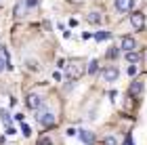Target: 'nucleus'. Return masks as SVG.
<instances>
[{
    "mask_svg": "<svg viewBox=\"0 0 147 145\" xmlns=\"http://www.w3.org/2000/svg\"><path fill=\"white\" fill-rule=\"evenodd\" d=\"M132 4H135V0H116V9L120 13H126L132 9Z\"/></svg>",
    "mask_w": 147,
    "mask_h": 145,
    "instance_id": "nucleus-7",
    "label": "nucleus"
},
{
    "mask_svg": "<svg viewBox=\"0 0 147 145\" xmlns=\"http://www.w3.org/2000/svg\"><path fill=\"white\" fill-rule=\"evenodd\" d=\"M4 67H9V61H6V59L0 55V71H4Z\"/></svg>",
    "mask_w": 147,
    "mask_h": 145,
    "instance_id": "nucleus-16",
    "label": "nucleus"
},
{
    "mask_svg": "<svg viewBox=\"0 0 147 145\" xmlns=\"http://www.w3.org/2000/svg\"><path fill=\"white\" fill-rule=\"evenodd\" d=\"M25 103H28V107H32V109H40L44 101H42V97H40V95L30 93V95H28V99H25Z\"/></svg>",
    "mask_w": 147,
    "mask_h": 145,
    "instance_id": "nucleus-3",
    "label": "nucleus"
},
{
    "mask_svg": "<svg viewBox=\"0 0 147 145\" xmlns=\"http://www.w3.org/2000/svg\"><path fill=\"white\" fill-rule=\"evenodd\" d=\"M105 38H109L107 32H101V34H97V40H105Z\"/></svg>",
    "mask_w": 147,
    "mask_h": 145,
    "instance_id": "nucleus-19",
    "label": "nucleus"
},
{
    "mask_svg": "<svg viewBox=\"0 0 147 145\" xmlns=\"http://www.w3.org/2000/svg\"><path fill=\"white\" fill-rule=\"evenodd\" d=\"M84 71H88V67H84V61H80V59H76L67 65V76L74 78V80H80L84 76Z\"/></svg>",
    "mask_w": 147,
    "mask_h": 145,
    "instance_id": "nucleus-2",
    "label": "nucleus"
},
{
    "mask_svg": "<svg viewBox=\"0 0 147 145\" xmlns=\"http://www.w3.org/2000/svg\"><path fill=\"white\" fill-rule=\"evenodd\" d=\"M143 88H145V86H143V82H132V84H130V95H135V97H137V95H141V93H143Z\"/></svg>",
    "mask_w": 147,
    "mask_h": 145,
    "instance_id": "nucleus-10",
    "label": "nucleus"
},
{
    "mask_svg": "<svg viewBox=\"0 0 147 145\" xmlns=\"http://www.w3.org/2000/svg\"><path fill=\"white\" fill-rule=\"evenodd\" d=\"M105 145H118V141H116V137H113V135H109V137H105Z\"/></svg>",
    "mask_w": 147,
    "mask_h": 145,
    "instance_id": "nucleus-15",
    "label": "nucleus"
},
{
    "mask_svg": "<svg viewBox=\"0 0 147 145\" xmlns=\"http://www.w3.org/2000/svg\"><path fill=\"white\" fill-rule=\"evenodd\" d=\"M21 133H23L25 137H30V135H32V130H30V126H28V124H21Z\"/></svg>",
    "mask_w": 147,
    "mask_h": 145,
    "instance_id": "nucleus-17",
    "label": "nucleus"
},
{
    "mask_svg": "<svg viewBox=\"0 0 147 145\" xmlns=\"http://www.w3.org/2000/svg\"><path fill=\"white\" fill-rule=\"evenodd\" d=\"M86 19H88L90 23H101V21H103V17H101V13H99V11L88 13V17H86Z\"/></svg>",
    "mask_w": 147,
    "mask_h": 145,
    "instance_id": "nucleus-11",
    "label": "nucleus"
},
{
    "mask_svg": "<svg viewBox=\"0 0 147 145\" xmlns=\"http://www.w3.org/2000/svg\"><path fill=\"white\" fill-rule=\"evenodd\" d=\"M86 67H88V74H97V69H99V61H97V59H92V61L86 65Z\"/></svg>",
    "mask_w": 147,
    "mask_h": 145,
    "instance_id": "nucleus-14",
    "label": "nucleus"
},
{
    "mask_svg": "<svg viewBox=\"0 0 147 145\" xmlns=\"http://www.w3.org/2000/svg\"><path fill=\"white\" fill-rule=\"evenodd\" d=\"M67 135H69V137H74V135H80V130H76V128H67Z\"/></svg>",
    "mask_w": 147,
    "mask_h": 145,
    "instance_id": "nucleus-21",
    "label": "nucleus"
},
{
    "mask_svg": "<svg viewBox=\"0 0 147 145\" xmlns=\"http://www.w3.org/2000/svg\"><path fill=\"white\" fill-rule=\"evenodd\" d=\"M118 76H120V71H118L116 67H105V69H103V74H101L103 82H116V80H118Z\"/></svg>",
    "mask_w": 147,
    "mask_h": 145,
    "instance_id": "nucleus-4",
    "label": "nucleus"
},
{
    "mask_svg": "<svg viewBox=\"0 0 147 145\" xmlns=\"http://www.w3.org/2000/svg\"><path fill=\"white\" fill-rule=\"evenodd\" d=\"M80 139L86 145H92L95 143V133H90V130H80Z\"/></svg>",
    "mask_w": 147,
    "mask_h": 145,
    "instance_id": "nucleus-8",
    "label": "nucleus"
},
{
    "mask_svg": "<svg viewBox=\"0 0 147 145\" xmlns=\"http://www.w3.org/2000/svg\"><path fill=\"white\" fill-rule=\"evenodd\" d=\"M130 23H132V28H135V30H143L145 15H143V13H132V15H130Z\"/></svg>",
    "mask_w": 147,
    "mask_h": 145,
    "instance_id": "nucleus-5",
    "label": "nucleus"
},
{
    "mask_svg": "<svg viewBox=\"0 0 147 145\" xmlns=\"http://www.w3.org/2000/svg\"><path fill=\"white\" fill-rule=\"evenodd\" d=\"M126 145H135V143H132V139H130V137H126Z\"/></svg>",
    "mask_w": 147,
    "mask_h": 145,
    "instance_id": "nucleus-25",
    "label": "nucleus"
},
{
    "mask_svg": "<svg viewBox=\"0 0 147 145\" xmlns=\"http://www.w3.org/2000/svg\"><path fill=\"white\" fill-rule=\"evenodd\" d=\"M122 49H124V53H132L137 49V40L132 36H124L122 38Z\"/></svg>",
    "mask_w": 147,
    "mask_h": 145,
    "instance_id": "nucleus-6",
    "label": "nucleus"
},
{
    "mask_svg": "<svg viewBox=\"0 0 147 145\" xmlns=\"http://www.w3.org/2000/svg\"><path fill=\"white\" fill-rule=\"evenodd\" d=\"M53 78H55V80L59 82V80H61V74H59V71H53Z\"/></svg>",
    "mask_w": 147,
    "mask_h": 145,
    "instance_id": "nucleus-23",
    "label": "nucleus"
},
{
    "mask_svg": "<svg viewBox=\"0 0 147 145\" xmlns=\"http://www.w3.org/2000/svg\"><path fill=\"white\" fill-rule=\"evenodd\" d=\"M15 120L17 122H23V114H15Z\"/></svg>",
    "mask_w": 147,
    "mask_h": 145,
    "instance_id": "nucleus-24",
    "label": "nucleus"
},
{
    "mask_svg": "<svg viewBox=\"0 0 147 145\" xmlns=\"http://www.w3.org/2000/svg\"><path fill=\"white\" fill-rule=\"evenodd\" d=\"M38 2H40V0H25V4H28V6H30V9H32V6H36Z\"/></svg>",
    "mask_w": 147,
    "mask_h": 145,
    "instance_id": "nucleus-20",
    "label": "nucleus"
},
{
    "mask_svg": "<svg viewBox=\"0 0 147 145\" xmlns=\"http://www.w3.org/2000/svg\"><path fill=\"white\" fill-rule=\"evenodd\" d=\"M38 145H53V141L49 139V137H42V139L38 141Z\"/></svg>",
    "mask_w": 147,
    "mask_h": 145,
    "instance_id": "nucleus-18",
    "label": "nucleus"
},
{
    "mask_svg": "<svg viewBox=\"0 0 147 145\" xmlns=\"http://www.w3.org/2000/svg\"><path fill=\"white\" fill-rule=\"evenodd\" d=\"M25 9H28L25 0H19V2H17V6H15V17H17V19H21V17L25 15Z\"/></svg>",
    "mask_w": 147,
    "mask_h": 145,
    "instance_id": "nucleus-9",
    "label": "nucleus"
},
{
    "mask_svg": "<svg viewBox=\"0 0 147 145\" xmlns=\"http://www.w3.org/2000/svg\"><path fill=\"white\" fill-rule=\"evenodd\" d=\"M0 120H2L4 126H11V114L6 109H0Z\"/></svg>",
    "mask_w": 147,
    "mask_h": 145,
    "instance_id": "nucleus-12",
    "label": "nucleus"
},
{
    "mask_svg": "<svg viewBox=\"0 0 147 145\" xmlns=\"http://www.w3.org/2000/svg\"><path fill=\"white\" fill-rule=\"evenodd\" d=\"M36 118H38V122L42 124V126H46V128H51V126H55V124H57V116L53 114L51 109H44V107L38 109Z\"/></svg>",
    "mask_w": 147,
    "mask_h": 145,
    "instance_id": "nucleus-1",
    "label": "nucleus"
},
{
    "mask_svg": "<svg viewBox=\"0 0 147 145\" xmlns=\"http://www.w3.org/2000/svg\"><path fill=\"white\" fill-rule=\"evenodd\" d=\"M128 74H130V76L137 74V67H135V65H130V67H128Z\"/></svg>",
    "mask_w": 147,
    "mask_h": 145,
    "instance_id": "nucleus-22",
    "label": "nucleus"
},
{
    "mask_svg": "<svg viewBox=\"0 0 147 145\" xmlns=\"http://www.w3.org/2000/svg\"><path fill=\"white\" fill-rule=\"evenodd\" d=\"M126 61H130V63H137V61H141V55L139 53H126Z\"/></svg>",
    "mask_w": 147,
    "mask_h": 145,
    "instance_id": "nucleus-13",
    "label": "nucleus"
}]
</instances>
